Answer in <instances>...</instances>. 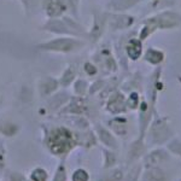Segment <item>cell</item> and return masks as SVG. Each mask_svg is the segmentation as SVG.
<instances>
[{
  "label": "cell",
  "instance_id": "obj_1",
  "mask_svg": "<svg viewBox=\"0 0 181 181\" xmlns=\"http://www.w3.org/2000/svg\"><path fill=\"white\" fill-rule=\"evenodd\" d=\"M50 144H51V149L53 152H56V153L65 152L73 144L71 134L65 129H58L52 133Z\"/></svg>",
  "mask_w": 181,
  "mask_h": 181
}]
</instances>
